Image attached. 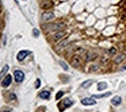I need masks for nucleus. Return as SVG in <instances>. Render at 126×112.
Here are the masks:
<instances>
[{
    "label": "nucleus",
    "mask_w": 126,
    "mask_h": 112,
    "mask_svg": "<svg viewBox=\"0 0 126 112\" xmlns=\"http://www.w3.org/2000/svg\"><path fill=\"white\" fill-rule=\"evenodd\" d=\"M111 103H112V105H115V106H118V105H120V104H122V97H120V96L113 97V98L111 99Z\"/></svg>",
    "instance_id": "13"
},
{
    "label": "nucleus",
    "mask_w": 126,
    "mask_h": 112,
    "mask_svg": "<svg viewBox=\"0 0 126 112\" xmlns=\"http://www.w3.org/2000/svg\"><path fill=\"white\" fill-rule=\"evenodd\" d=\"M71 64H72L73 67H79V66L81 65V59L79 56H74L72 58V60H71Z\"/></svg>",
    "instance_id": "5"
},
{
    "label": "nucleus",
    "mask_w": 126,
    "mask_h": 112,
    "mask_svg": "<svg viewBox=\"0 0 126 112\" xmlns=\"http://www.w3.org/2000/svg\"><path fill=\"white\" fill-rule=\"evenodd\" d=\"M65 27V23L63 22H58V23H52V24H47V26H44V29L47 31H59L63 30Z\"/></svg>",
    "instance_id": "1"
},
{
    "label": "nucleus",
    "mask_w": 126,
    "mask_h": 112,
    "mask_svg": "<svg viewBox=\"0 0 126 112\" xmlns=\"http://www.w3.org/2000/svg\"><path fill=\"white\" fill-rule=\"evenodd\" d=\"M28 54H29V52H28V51H26V50L20 51L19 53H17V57H16V58H17V60H20V61H22V60H23L24 58H26V57H27Z\"/></svg>",
    "instance_id": "9"
},
{
    "label": "nucleus",
    "mask_w": 126,
    "mask_h": 112,
    "mask_svg": "<svg viewBox=\"0 0 126 112\" xmlns=\"http://www.w3.org/2000/svg\"><path fill=\"white\" fill-rule=\"evenodd\" d=\"M101 68V66L98 65V64H92V65L89 66V68H88V70L90 72V73H94V72H97V70Z\"/></svg>",
    "instance_id": "14"
},
{
    "label": "nucleus",
    "mask_w": 126,
    "mask_h": 112,
    "mask_svg": "<svg viewBox=\"0 0 126 112\" xmlns=\"http://www.w3.org/2000/svg\"><path fill=\"white\" fill-rule=\"evenodd\" d=\"M42 19H43V21H51V20H53L54 19V14L53 13H51V12H49V13H44L42 15Z\"/></svg>",
    "instance_id": "7"
},
{
    "label": "nucleus",
    "mask_w": 126,
    "mask_h": 112,
    "mask_svg": "<svg viewBox=\"0 0 126 112\" xmlns=\"http://www.w3.org/2000/svg\"><path fill=\"white\" fill-rule=\"evenodd\" d=\"M14 76H15V81L17 82V83H20V82H22L23 80H24V73H23L22 70H16L15 72H14Z\"/></svg>",
    "instance_id": "2"
},
{
    "label": "nucleus",
    "mask_w": 126,
    "mask_h": 112,
    "mask_svg": "<svg viewBox=\"0 0 126 112\" xmlns=\"http://www.w3.org/2000/svg\"><path fill=\"white\" fill-rule=\"evenodd\" d=\"M92 84H93V80H87V81H84L83 83L81 84V87H82V88H89Z\"/></svg>",
    "instance_id": "16"
},
{
    "label": "nucleus",
    "mask_w": 126,
    "mask_h": 112,
    "mask_svg": "<svg viewBox=\"0 0 126 112\" xmlns=\"http://www.w3.org/2000/svg\"><path fill=\"white\" fill-rule=\"evenodd\" d=\"M111 93H105V94H101V95H94V98H103V97H107V96H110Z\"/></svg>",
    "instance_id": "18"
},
{
    "label": "nucleus",
    "mask_w": 126,
    "mask_h": 112,
    "mask_svg": "<svg viewBox=\"0 0 126 112\" xmlns=\"http://www.w3.org/2000/svg\"><path fill=\"white\" fill-rule=\"evenodd\" d=\"M125 59H126L125 54H117L115 57V59H113V61H115L116 64H120V62H123Z\"/></svg>",
    "instance_id": "11"
},
{
    "label": "nucleus",
    "mask_w": 126,
    "mask_h": 112,
    "mask_svg": "<svg viewBox=\"0 0 126 112\" xmlns=\"http://www.w3.org/2000/svg\"><path fill=\"white\" fill-rule=\"evenodd\" d=\"M72 104H73V102L71 99H65V100H64V106H65V108H67V106H71Z\"/></svg>",
    "instance_id": "20"
},
{
    "label": "nucleus",
    "mask_w": 126,
    "mask_h": 112,
    "mask_svg": "<svg viewBox=\"0 0 126 112\" xmlns=\"http://www.w3.org/2000/svg\"><path fill=\"white\" fill-rule=\"evenodd\" d=\"M35 87H36V88H39V87H41V80H36V83H35Z\"/></svg>",
    "instance_id": "26"
},
{
    "label": "nucleus",
    "mask_w": 126,
    "mask_h": 112,
    "mask_svg": "<svg viewBox=\"0 0 126 112\" xmlns=\"http://www.w3.org/2000/svg\"><path fill=\"white\" fill-rule=\"evenodd\" d=\"M11 82H12V76L8 74V75H6V77L4 79V81H2V83H1V84H2V87H5V88H6V87H8V85L11 84Z\"/></svg>",
    "instance_id": "12"
},
{
    "label": "nucleus",
    "mask_w": 126,
    "mask_h": 112,
    "mask_svg": "<svg viewBox=\"0 0 126 112\" xmlns=\"http://www.w3.org/2000/svg\"><path fill=\"white\" fill-rule=\"evenodd\" d=\"M7 70H8V66L6 65V66H5V67H4V68H2V70L0 72V79H1V77L4 76L5 74H6V72H7Z\"/></svg>",
    "instance_id": "19"
},
{
    "label": "nucleus",
    "mask_w": 126,
    "mask_h": 112,
    "mask_svg": "<svg viewBox=\"0 0 126 112\" xmlns=\"http://www.w3.org/2000/svg\"><path fill=\"white\" fill-rule=\"evenodd\" d=\"M39 97L43 98V99H49L50 98V91L49 90H43L39 93Z\"/></svg>",
    "instance_id": "15"
},
{
    "label": "nucleus",
    "mask_w": 126,
    "mask_h": 112,
    "mask_svg": "<svg viewBox=\"0 0 126 112\" xmlns=\"http://www.w3.org/2000/svg\"><path fill=\"white\" fill-rule=\"evenodd\" d=\"M109 53L110 54H116L117 53V49H116V47H111L110 50H109Z\"/></svg>",
    "instance_id": "23"
},
{
    "label": "nucleus",
    "mask_w": 126,
    "mask_h": 112,
    "mask_svg": "<svg viewBox=\"0 0 126 112\" xmlns=\"http://www.w3.org/2000/svg\"><path fill=\"white\" fill-rule=\"evenodd\" d=\"M65 35H66V32L64 30H59V31H57L56 34L53 35V41H56V42H58V41H61V39L65 37Z\"/></svg>",
    "instance_id": "4"
},
{
    "label": "nucleus",
    "mask_w": 126,
    "mask_h": 112,
    "mask_svg": "<svg viewBox=\"0 0 126 112\" xmlns=\"http://www.w3.org/2000/svg\"><path fill=\"white\" fill-rule=\"evenodd\" d=\"M73 53L75 54V56H81V54L86 53V50H84V47H82V46H75Z\"/></svg>",
    "instance_id": "8"
},
{
    "label": "nucleus",
    "mask_w": 126,
    "mask_h": 112,
    "mask_svg": "<svg viewBox=\"0 0 126 112\" xmlns=\"http://www.w3.org/2000/svg\"><path fill=\"white\" fill-rule=\"evenodd\" d=\"M81 103L83 105H95L96 100L94 97H93V98H83V99L81 100Z\"/></svg>",
    "instance_id": "6"
},
{
    "label": "nucleus",
    "mask_w": 126,
    "mask_h": 112,
    "mask_svg": "<svg viewBox=\"0 0 126 112\" xmlns=\"http://www.w3.org/2000/svg\"><path fill=\"white\" fill-rule=\"evenodd\" d=\"M67 44H68V41H67V39H64V41H61V42L58 44V46L56 47V50H57V51H61L63 49H65V47L67 46Z\"/></svg>",
    "instance_id": "10"
},
{
    "label": "nucleus",
    "mask_w": 126,
    "mask_h": 112,
    "mask_svg": "<svg viewBox=\"0 0 126 112\" xmlns=\"http://www.w3.org/2000/svg\"><path fill=\"white\" fill-rule=\"evenodd\" d=\"M97 57H98V56H97L96 52H86V54H84V60H86V61H93V60H95Z\"/></svg>",
    "instance_id": "3"
},
{
    "label": "nucleus",
    "mask_w": 126,
    "mask_h": 112,
    "mask_svg": "<svg viewBox=\"0 0 126 112\" xmlns=\"http://www.w3.org/2000/svg\"><path fill=\"white\" fill-rule=\"evenodd\" d=\"M107 87H108V84L105 82H99L98 84H97V89H98V90H103V89H105Z\"/></svg>",
    "instance_id": "17"
},
{
    "label": "nucleus",
    "mask_w": 126,
    "mask_h": 112,
    "mask_svg": "<svg viewBox=\"0 0 126 112\" xmlns=\"http://www.w3.org/2000/svg\"><path fill=\"white\" fill-rule=\"evenodd\" d=\"M108 62H109V58H105V57H103V58H102V64H103V65H107Z\"/></svg>",
    "instance_id": "24"
},
{
    "label": "nucleus",
    "mask_w": 126,
    "mask_h": 112,
    "mask_svg": "<svg viewBox=\"0 0 126 112\" xmlns=\"http://www.w3.org/2000/svg\"><path fill=\"white\" fill-rule=\"evenodd\" d=\"M32 34H34V36H35V37H38V35H39V31L37 30V29H34V30H32Z\"/></svg>",
    "instance_id": "25"
},
{
    "label": "nucleus",
    "mask_w": 126,
    "mask_h": 112,
    "mask_svg": "<svg viewBox=\"0 0 126 112\" xmlns=\"http://www.w3.org/2000/svg\"><path fill=\"white\" fill-rule=\"evenodd\" d=\"M63 95H64V91H59V93L57 94V95H56V99H60L61 97H63Z\"/></svg>",
    "instance_id": "22"
},
{
    "label": "nucleus",
    "mask_w": 126,
    "mask_h": 112,
    "mask_svg": "<svg viewBox=\"0 0 126 112\" xmlns=\"http://www.w3.org/2000/svg\"><path fill=\"white\" fill-rule=\"evenodd\" d=\"M59 64H60V66H61V67H63V68H64V70H68V66L66 65V64H65V62H64V61H59Z\"/></svg>",
    "instance_id": "21"
},
{
    "label": "nucleus",
    "mask_w": 126,
    "mask_h": 112,
    "mask_svg": "<svg viewBox=\"0 0 126 112\" xmlns=\"http://www.w3.org/2000/svg\"><path fill=\"white\" fill-rule=\"evenodd\" d=\"M9 98H11V99H14V100H15L16 99V96L14 95V94H11V95H9Z\"/></svg>",
    "instance_id": "27"
}]
</instances>
